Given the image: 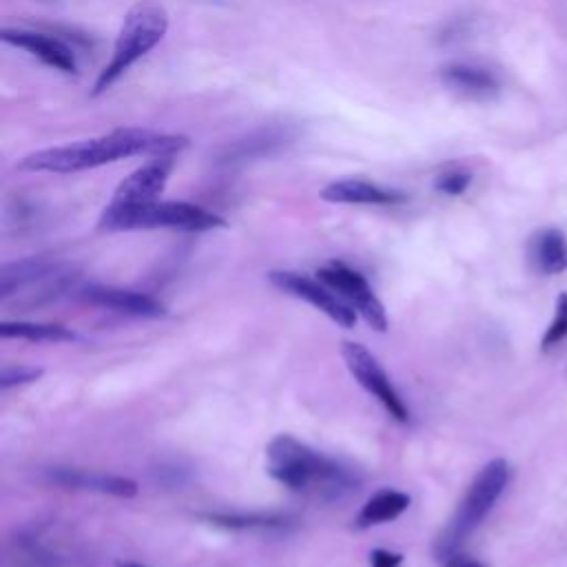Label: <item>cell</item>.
Here are the masks:
<instances>
[{"mask_svg":"<svg viewBox=\"0 0 567 567\" xmlns=\"http://www.w3.org/2000/svg\"><path fill=\"white\" fill-rule=\"evenodd\" d=\"M186 146L188 137L184 135L155 133L140 126H122L91 140L29 153L18 162V168L27 173H78L135 155H179V151Z\"/></svg>","mask_w":567,"mask_h":567,"instance_id":"1","label":"cell"},{"mask_svg":"<svg viewBox=\"0 0 567 567\" xmlns=\"http://www.w3.org/2000/svg\"><path fill=\"white\" fill-rule=\"evenodd\" d=\"M266 461L268 474L292 492L317 489L339 494L352 483V476L343 467L290 434H277L268 443Z\"/></svg>","mask_w":567,"mask_h":567,"instance_id":"2","label":"cell"},{"mask_svg":"<svg viewBox=\"0 0 567 567\" xmlns=\"http://www.w3.org/2000/svg\"><path fill=\"white\" fill-rule=\"evenodd\" d=\"M166 31L168 13L162 4L153 0L135 2L122 20V27L113 44V55L95 78L91 95H100L109 86H113L140 58H144L151 49H155L162 42Z\"/></svg>","mask_w":567,"mask_h":567,"instance_id":"3","label":"cell"},{"mask_svg":"<svg viewBox=\"0 0 567 567\" xmlns=\"http://www.w3.org/2000/svg\"><path fill=\"white\" fill-rule=\"evenodd\" d=\"M509 463L505 458H492L485 463L474 481L470 483L463 501L458 503L454 516L450 518L447 527L441 532L434 551L445 563L450 556L458 554L465 538L483 523V518L492 512L501 494L509 483Z\"/></svg>","mask_w":567,"mask_h":567,"instance_id":"4","label":"cell"},{"mask_svg":"<svg viewBox=\"0 0 567 567\" xmlns=\"http://www.w3.org/2000/svg\"><path fill=\"white\" fill-rule=\"evenodd\" d=\"M226 219L190 202H151L126 213H102L100 230H146V228H177V230H213L224 228Z\"/></svg>","mask_w":567,"mask_h":567,"instance_id":"5","label":"cell"},{"mask_svg":"<svg viewBox=\"0 0 567 567\" xmlns=\"http://www.w3.org/2000/svg\"><path fill=\"white\" fill-rule=\"evenodd\" d=\"M317 277L328 288H332L348 306H352L372 330H377V332L388 330L385 308L379 301V297L374 295V290L370 288L368 279L359 270L350 268L343 261L332 259L317 270Z\"/></svg>","mask_w":567,"mask_h":567,"instance_id":"6","label":"cell"},{"mask_svg":"<svg viewBox=\"0 0 567 567\" xmlns=\"http://www.w3.org/2000/svg\"><path fill=\"white\" fill-rule=\"evenodd\" d=\"M341 357L350 370V374L359 381L363 390H368L385 410L392 419L405 423L410 419V410L403 403L401 394L392 385L390 377L381 368L379 359L361 343L357 341H343L341 343Z\"/></svg>","mask_w":567,"mask_h":567,"instance_id":"7","label":"cell"},{"mask_svg":"<svg viewBox=\"0 0 567 567\" xmlns=\"http://www.w3.org/2000/svg\"><path fill=\"white\" fill-rule=\"evenodd\" d=\"M175 157L177 155L151 157L146 164H142L131 175H126L117 184L111 202L102 213H126V210L146 206L151 202H157V197L162 195L175 168Z\"/></svg>","mask_w":567,"mask_h":567,"instance_id":"8","label":"cell"},{"mask_svg":"<svg viewBox=\"0 0 567 567\" xmlns=\"http://www.w3.org/2000/svg\"><path fill=\"white\" fill-rule=\"evenodd\" d=\"M268 281L275 288H279L297 299L308 301L312 308L321 310L330 321H334L341 328H352L357 323V310L352 306H348L323 281L310 279V277H306L301 272H292V270H270Z\"/></svg>","mask_w":567,"mask_h":567,"instance_id":"9","label":"cell"},{"mask_svg":"<svg viewBox=\"0 0 567 567\" xmlns=\"http://www.w3.org/2000/svg\"><path fill=\"white\" fill-rule=\"evenodd\" d=\"M78 295L82 301H86L91 306L115 310V312L131 315V317L157 319V317L166 315V306L162 301H157L155 297H151L146 292H137V290H128V288L89 284V286L80 288Z\"/></svg>","mask_w":567,"mask_h":567,"instance_id":"10","label":"cell"},{"mask_svg":"<svg viewBox=\"0 0 567 567\" xmlns=\"http://www.w3.org/2000/svg\"><path fill=\"white\" fill-rule=\"evenodd\" d=\"M2 42L24 49L27 53H31L33 58L42 60L47 66L58 69L60 73H75L78 71V62L73 51L60 42L58 38H51L47 33L40 31H31V29H2L0 31Z\"/></svg>","mask_w":567,"mask_h":567,"instance_id":"11","label":"cell"},{"mask_svg":"<svg viewBox=\"0 0 567 567\" xmlns=\"http://www.w3.org/2000/svg\"><path fill=\"white\" fill-rule=\"evenodd\" d=\"M49 481L69 489H86L120 498H131L137 494V483L126 476L117 474H104V472H86L75 467H51Z\"/></svg>","mask_w":567,"mask_h":567,"instance_id":"12","label":"cell"},{"mask_svg":"<svg viewBox=\"0 0 567 567\" xmlns=\"http://www.w3.org/2000/svg\"><path fill=\"white\" fill-rule=\"evenodd\" d=\"M527 261L538 275H558L567 270V235L560 228L545 226L527 239Z\"/></svg>","mask_w":567,"mask_h":567,"instance_id":"13","label":"cell"},{"mask_svg":"<svg viewBox=\"0 0 567 567\" xmlns=\"http://www.w3.org/2000/svg\"><path fill=\"white\" fill-rule=\"evenodd\" d=\"M319 197L330 204H396L405 199V193L394 188H383L368 179L346 177L323 186Z\"/></svg>","mask_w":567,"mask_h":567,"instance_id":"14","label":"cell"},{"mask_svg":"<svg viewBox=\"0 0 567 567\" xmlns=\"http://www.w3.org/2000/svg\"><path fill=\"white\" fill-rule=\"evenodd\" d=\"M441 80L456 93L467 95V97H492L498 93L501 82L498 78L476 64L467 62H450L441 69Z\"/></svg>","mask_w":567,"mask_h":567,"instance_id":"15","label":"cell"},{"mask_svg":"<svg viewBox=\"0 0 567 567\" xmlns=\"http://www.w3.org/2000/svg\"><path fill=\"white\" fill-rule=\"evenodd\" d=\"M410 503H412V498L401 489H390V487L379 489L363 503V507L359 509V514L354 518V525L359 529H365L372 525L390 523V520L399 518L410 507Z\"/></svg>","mask_w":567,"mask_h":567,"instance_id":"16","label":"cell"},{"mask_svg":"<svg viewBox=\"0 0 567 567\" xmlns=\"http://www.w3.org/2000/svg\"><path fill=\"white\" fill-rule=\"evenodd\" d=\"M295 137L290 126H268V128H259L255 133H250L248 137L230 144L226 148L224 159L226 162H237V159H248V157H257V155H268L270 151H279L281 146L290 144Z\"/></svg>","mask_w":567,"mask_h":567,"instance_id":"17","label":"cell"},{"mask_svg":"<svg viewBox=\"0 0 567 567\" xmlns=\"http://www.w3.org/2000/svg\"><path fill=\"white\" fill-rule=\"evenodd\" d=\"M55 270H58V266L49 259H42V257H27V259H20V261L4 264L2 270H0V295L7 297L13 290L22 288L24 284L44 279Z\"/></svg>","mask_w":567,"mask_h":567,"instance_id":"18","label":"cell"},{"mask_svg":"<svg viewBox=\"0 0 567 567\" xmlns=\"http://www.w3.org/2000/svg\"><path fill=\"white\" fill-rule=\"evenodd\" d=\"M0 337L2 339H24V341H35V343H64V341H73L75 332L60 323L2 321Z\"/></svg>","mask_w":567,"mask_h":567,"instance_id":"19","label":"cell"},{"mask_svg":"<svg viewBox=\"0 0 567 567\" xmlns=\"http://www.w3.org/2000/svg\"><path fill=\"white\" fill-rule=\"evenodd\" d=\"M565 337H567V292H560L556 297L554 319L549 321L545 334L540 337V352L554 350Z\"/></svg>","mask_w":567,"mask_h":567,"instance_id":"20","label":"cell"},{"mask_svg":"<svg viewBox=\"0 0 567 567\" xmlns=\"http://www.w3.org/2000/svg\"><path fill=\"white\" fill-rule=\"evenodd\" d=\"M470 184H472V173H467L463 168H447L441 175H436L434 190L456 197V195H463Z\"/></svg>","mask_w":567,"mask_h":567,"instance_id":"21","label":"cell"},{"mask_svg":"<svg viewBox=\"0 0 567 567\" xmlns=\"http://www.w3.org/2000/svg\"><path fill=\"white\" fill-rule=\"evenodd\" d=\"M44 374L42 368L35 365H13V368H4L0 372V390H9L13 385H22V383H31L38 381Z\"/></svg>","mask_w":567,"mask_h":567,"instance_id":"22","label":"cell"},{"mask_svg":"<svg viewBox=\"0 0 567 567\" xmlns=\"http://www.w3.org/2000/svg\"><path fill=\"white\" fill-rule=\"evenodd\" d=\"M206 518L224 527H264V525L281 523L279 518H272V516H237V514H208Z\"/></svg>","mask_w":567,"mask_h":567,"instance_id":"23","label":"cell"},{"mask_svg":"<svg viewBox=\"0 0 567 567\" xmlns=\"http://www.w3.org/2000/svg\"><path fill=\"white\" fill-rule=\"evenodd\" d=\"M403 563V554L399 551H390V549H372L370 551V567H401Z\"/></svg>","mask_w":567,"mask_h":567,"instance_id":"24","label":"cell"},{"mask_svg":"<svg viewBox=\"0 0 567 567\" xmlns=\"http://www.w3.org/2000/svg\"><path fill=\"white\" fill-rule=\"evenodd\" d=\"M445 567H485L481 560L465 556V554H454L445 560Z\"/></svg>","mask_w":567,"mask_h":567,"instance_id":"25","label":"cell"},{"mask_svg":"<svg viewBox=\"0 0 567 567\" xmlns=\"http://www.w3.org/2000/svg\"><path fill=\"white\" fill-rule=\"evenodd\" d=\"M115 567H146V565H140V563H133V560H117Z\"/></svg>","mask_w":567,"mask_h":567,"instance_id":"26","label":"cell"}]
</instances>
